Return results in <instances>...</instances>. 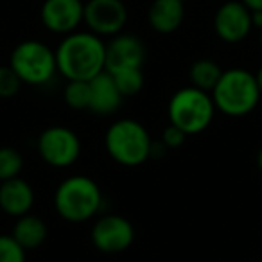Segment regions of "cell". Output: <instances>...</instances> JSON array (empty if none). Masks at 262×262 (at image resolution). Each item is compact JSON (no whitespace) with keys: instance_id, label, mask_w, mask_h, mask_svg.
Here are the masks:
<instances>
[{"instance_id":"6","label":"cell","mask_w":262,"mask_h":262,"mask_svg":"<svg viewBox=\"0 0 262 262\" xmlns=\"http://www.w3.org/2000/svg\"><path fill=\"white\" fill-rule=\"evenodd\" d=\"M9 65L18 74L22 83L29 84L47 83L58 70L56 52H52L47 45L36 40H27L16 45Z\"/></svg>"},{"instance_id":"8","label":"cell","mask_w":262,"mask_h":262,"mask_svg":"<svg viewBox=\"0 0 262 262\" xmlns=\"http://www.w3.org/2000/svg\"><path fill=\"white\" fill-rule=\"evenodd\" d=\"M135 239L133 225L122 215H104L92 228V243L102 253H120Z\"/></svg>"},{"instance_id":"20","label":"cell","mask_w":262,"mask_h":262,"mask_svg":"<svg viewBox=\"0 0 262 262\" xmlns=\"http://www.w3.org/2000/svg\"><path fill=\"white\" fill-rule=\"evenodd\" d=\"M24 167V158L15 147H0V182L16 178Z\"/></svg>"},{"instance_id":"2","label":"cell","mask_w":262,"mask_h":262,"mask_svg":"<svg viewBox=\"0 0 262 262\" xmlns=\"http://www.w3.org/2000/svg\"><path fill=\"white\" fill-rule=\"evenodd\" d=\"M110 157L126 167L144 164L153 153V142L147 129L137 120L122 119L108 127L104 137Z\"/></svg>"},{"instance_id":"13","label":"cell","mask_w":262,"mask_h":262,"mask_svg":"<svg viewBox=\"0 0 262 262\" xmlns=\"http://www.w3.org/2000/svg\"><path fill=\"white\" fill-rule=\"evenodd\" d=\"M34 203V190L26 180L11 178L0 182V208L9 215L29 214Z\"/></svg>"},{"instance_id":"17","label":"cell","mask_w":262,"mask_h":262,"mask_svg":"<svg viewBox=\"0 0 262 262\" xmlns=\"http://www.w3.org/2000/svg\"><path fill=\"white\" fill-rule=\"evenodd\" d=\"M223 70L219 65L212 59H198L192 67H190V81L196 88L200 90H214L217 84L219 77H221Z\"/></svg>"},{"instance_id":"3","label":"cell","mask_w":262,"mask_h":262,"mask_svg":"<svg viewBox=\"0 0 262 262\" xmlns=\"http://www.w3.org/2000/svg\"><path fill=\"white\" fill-rule=\"evenodd\" d=\"M212 99L217 110L232 117L250 113L260 99L257 77L243 69H232L221 74L212 90Z\"/></svg>"},{"instance_id":"19","label":"cell","mask_w":262,"mask_h":262,"mask_svg":"<svg viewBox=\"0 0 262 262\" xmlns=\"http://www.w3.org/2000/svg\"><path fill=\"white\" fill-rule=\"evenodd\" d=\"M65 102L72 110H88L90 106V83L69 81L65 88Z\"/></svg>"},{"instance_id":"21","label":"cell","mask_w":262,"mask_h":262,"mask_svg":"<svg viewBox=\"0 0 262 262\" xmlns=\"http://www.w3.org/2000/svg\"><path fill=\"white\" fill-rule=\"evenodd\" d=\"M20 86H22V79L11 69V65L0 67V97L2 99L15 97L20 92Z\"/></svg>"},{"instance_id":"5","label":"cell","mask_w":262,"mask_h":262,"mask_svg":"<svg viewBox=\"0 0 262 262\" xmlns=\"http://www.w3.org/2000/svg\"><path fill=\"white\" fill-rule=\"evenodd\" d=\"M214 99L205 90L196 86H187L178 90L169 101V120L185 131L187 135H194L207 129L214 119Z\"/></svg>"},{"instance_id":"12","label":"cell","mask_w":262,"mask_h":262,"mask_svg":"<svg viewBox=\"0 0 262 262\" xmlns=\"http://www.w3.org/2000/svg\"><path fill=\"white\" fill-rule=\"evenodd\" d=\"M146 61V47L137 36L122 34L106 45V69L117 72L122 69H142Z\"/></svg>"},{"instance_id":"11","label":"cell","mask_w":262,"mask_h":262,"mask_svg":"<svg viewBox=\"0 0 262 262\" xmlns=\"http://www.w3.org/2000/svg\"><path fill=\"white\" fill-rule=\"evenodd\" d=\"M84 15L81 0H45L41 6V22L52 33H72Z\"/></svg>"},{"instance_id":"16","label":"cell","mask_w":262,"mask_h":262,"mask_svg":"<svg viewBox=\"0 0 262 262\" xmlns=\"http://www.w3.org/2000/svg\"><path fill=\"white\" fill-rule=\"evenodd\" d=\"M13 237L24 250H36L38 246L45 243L47 239V225L43 219L38 215H20V219L13 226Z\"/></svg>"},{"instance_id":"9","label":"cell","mask_w":262,"mask_h":262,"mask_svg":"<svg viewBox=\"0 0 262 262\" xmlns=\"http://www.w3.org/2000/svg\"><path fill=\"white\" fill-rule=\"evenodd\" d=\"M83 20L94 34H117L127 20L122 0H90L84 4Z\"/></svg>"},{"instance_id":"27","label":"cell","mask_w":262,"mask_h":262,"mask_svg":"<svg viewBox=\"0 0 262 262\" xmlns=\"http://www.w3.org/2000/svg\"><path fill=\"white\" fill-rule=\"evenodd\" d=\"M260 43H262V29H260Z\"/></svg>"},{"instance_id":"4","label":"cell","mask_w":262,"mask_h":262,"mask_svg":"<svg viewBox=\"0 0 262 262\" xmlns=\"http://www.w3.org/2000/svg\"><path fill=\"white\" fill-rule=\"evenodd\" d=\"M102 203L99 185L88 176H72L59 183L54 194V207L70 223L88 221L97 214Z\"/></svg>"},{"instance_id":"14","label":"cell","mask_w":262,"mask_h":262,"mask_svg":"<svg viewBox=\"0 0 262 262\" xmlns=\"http://www.w3.org/2000/svg\"><path fill=\"white\" fill-rule=\"evenodd\" d=\"M88 83H90V106H88L90 112L99 115H110L119 108L124 97L117 88L112 74L102 70Z\"/></svg>"},{"instance_id":"24","label":"cell","mask_w":262,"mask_h":262,"mask_svg":"<svg viewBox=\"0 0 262 262\" xmlns=\"http://www.w3.org/2000/svg\"><path fill=\"white\" fill-rule=\"evenodd\" d=\"M251 13L253 11H262V0H241Z\"/></svg>"},{"instance_id":"26","label":"cell","mask_w":262,"mask_h":262,"mask_svg":"<svg viewBox=\"0 0 262 262\" xmlns=\"http://www.w3.org/2000/svg\"><path fill=\"white\" fill-rule=\"evenodd\" d=\"M257 164H258V169L262 171V147L260 151H258V157H257Z\"/></svg>"},{"instance_id":"25","label":"cell","mask_w":262,"mask_h":262,"mask_svg":"<svg viewBox=\"0 0 262 262\" xmlns=\"http://www.w3.org/2000/svg\"><path fill=\"white\" fill-rule=\"evenodd\" d=\"M257 83H258V88H260V94H262V67L258 69V72H257Z\"/></svg>"},{"instance_id":"15","label":"cell","mask_w":262,"mask_h":262,"mask_svg":"<svg viewBox=\"0 0 262 262\" xmlns=\"http://www.w3.org/2000/svg\"><path fill=\"white\" fill-rule=\"evenodd\" d=\"M183 0H155L149 8V24L157 33H174L183 22Z\"/></svg>"},{"instance_id":"22","label":"cell","mask_w":262,"mask_h":262,"mask_svg":"<svg viewBox=\"0 0 262 262\" xmlns=\"http://www.w3.org/2000/svg\"><path fill=\"white\" fill-rule=\"evenodd\" d=\"M0 262H26V250L13 235H0Z\"/></svg>"},{"instance_id":"1","label":"cell","mask_w":262,"mask_h":262,"mask_svg":"<svg viewBox=\"0 0 262 262\" xmlns=\"http://www.w3.org/2000/svg\"><path fill=\"white\" fill-rule=\"evenodd\" d=\"M56 65L69 81H90L106 69V45L94 33L69 34L56 51Z\"/></svg>"},{"instance_id":"18","label":"cell","mask_w":262,"mask_h":262,"mask_svg":"<svg viewBox=\"0 0 262 262\" xmlns=\"http://www.w3.org/2000/svg\"><path fill=\"white\" fill-rule=\"evenodd\" d=\"M108 72V70H106ZM115 81L117 88L122 94V97L137 95L144 86V74L142 69H122L117 72H110Z\"/></svg>"},{"instance_id":"23","label":"cell","mask_w":262,"mask_h":262,"mask_svg":"<svg viewBox=\"0 0 262 262\" xmlns=\"http://www.w3.org/2000/svg\"><path fill=\"white\" fill-rule=\"evenodd\" d=\"M185 139H187V133L180 129V127H176L174 124H169V126L165 127L164 146L171 147V149H176V147H180L183 142H185Z\"/></svg>"},{"instance_id":"7","label":"cell","mask_w":262,"mask_h":262,"mask_svg":"<svg viewBox=\"0 0 262 262\" xmlns=\"http://www.w3.org/2000/svg\"><path fill=\"white\" fill-rule=\"evenodd\" d=\"M38 153L52 167H69L79 157L81 142L72 129L52 126L38 139Z\"/></svg>"},{"instance_id":"10","label":"cell","mask_w":262,"mask_h":262,"mask_svg":"<svg viewBox=\"0 0 262 262\" xmlns=\"http://www.w3.org/2000/svg\"><path fill=\"white\" fill-rule=\"evenodd\" d=\"M253 22L251 11L243 2H226L219 8L214 18V29L221 40L237 43L250 34Z\"/></svg>"}]
</instances>
